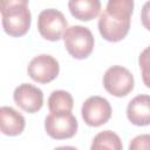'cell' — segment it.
<instances>
[{"instance_id":"1","label":"cell","mask_w":150,"mask_h":150,"mask_svg":"<svg viewBox=\"0 0 150 150\" xmlns=\"http://www.w3.org/2000/svg\"><path fill=\"white\" fill-rule=\"evenodd\" d=\"M132 12L134 0H108L97 23L102 38L109 42L124 39L130 29Z\"/></svg>"},{"instance_id":"2","label":"cell","mask_w":150,"mask_h":150,"mask_svg":"<svg viewBox=\"0 0 150 150\" xmlns=\"http://www.w3.org/2000/svg\"><path fill=\"white\" fill-rule=\"evenodd\" d=\"M62 38L67 52L75 59H87L94 50V36L90 29L87 27H68Z\"/></svg>"},{"instance_id":"3","label":"cell","mask_w":150,"mask_h":150,"mask_svg":"<svg viewBox=\"0 0 150 150\" xmlns=\"http://www.w3.org/2000/svg\"><path fill=\"white\" fill-rule=\"evenodd\" d=\"M1 18L4 30L11 36H22L30 27L32 15L28 5H14L1 9Z\"/></svg>"},{"instance_id":"4","label":"cell","mask_w":150,"mask_h":150,"mask_svg":"<svg viewBox=\"0 0 150 150\" xmlns=\"http://www.w3.org/2000/svg\"><path fill=\"white\" fill-rule=\"evenodd\" d=\"M67 28L68 22L60 11L48 8L39 14L38 29L43 39L49 41H59L63 36Z\"/></svg>"},{"instance_id":"5","label":"cell","mask_w":150,"mask_h":150,"mask_svg":"<svg viewBox=\"0 0 150 150\" xmlns=\"http://www.w3.org/2000/svg\"><path fill=\"white\" fill-rule=\"evenodd\" d=\"M134 84L132 74L122 66L110 67L103 76L104 89L116 97L127 96L134 89Z\"/></svg>"},{"instance_id":"6","label":"cell","mask_w":150,"mask_h":150,"mask_svg":"<svg viewBox=\"0 0 150 150\" xmlns=\"http://www.w3.org/2000/svg\"><path fill=\"white\" fill-rule=\"evenodd\" d=\"M77 127V120L71 112H50L45 120V129L54 139L71 138Z\"/></svg>"},{"instance_id":"7","label":"cell","mask_w":150,"mask_h":150,"mask_svg":"<svg viewBox=\"0 0 150 150\" xmlns=\"http://www.w3.org/2000/svg\"><path fill=\"white\" fill-rule=\"evenodd\" d=\"M82 118L89 127H100L111 117V107L108 100L101 96H90L82 104Z\"/></svg>"},{"instance_id":"8","label":"cell","mask_w":150,"mask_h":150,"mask_svg":"<svg viewBox=\"0 0 150 150\" xmlns=\"http://www.w3.org/2000/svg\"><path fill=\"white\" fill-rule=\"evenodd\" d=\"M60 66L56 59L48 54H41L32 59L27 73L29 77L38 83H48L57 77Z\"/></svg>"},{"instance_id":"9","label":"cell","mask_w":150,"mask_h":150,"mask_svg":"<svg viewBox=\"0 0 150 150\" xmlns=\"http://www.w3.org/2000/svg\"><path fill=\"white\" fill-rule=\"evenodd\" d=\"M14 102L26 112L34 114L39 111L43 105V94L38 87L22 83L15 88L13 93Z\"/></svg>"},{"instance_id":"10","label":"cell","mask_w":150,"mask_h":150,"mask_svg":"<svg viewBox=\"0 0 150 150\" xmlns=\"http://www.w3.org/2000/svg\"><path fill=\"white\" fill-rule=\"evenodd\" d=\"M128 120L137 127L150 124V95L135 96L127 107Z\"/></svg>"},{"instance_id":"11","label":"cell","mask_w":150,"mask_h":150,"mask_svg":"<svg viewBox=\"0 0 150 150\" xmlns=\"http://www.w3.org/2000/svg\"><path fill=\"white\" fill-rule=\"evenodd\" d=\"M26 122L23 116L12 107H1L0 128L1 132L7 136H18L25 129Z\"/></svg>"},{"instance_id":"12","label":"cell","mask_w":150,"mask_h":150,"mask_svg":"<svg viewBox=\"0 0 150 150\" xmlns=\"http://www.w3.org/2000/svg\"><path fill=\"white\" fill-rule=\"evenodd\" d=\"M68 8L70 14L81 21H90L95 19L101 11L100 0H69Z\"/></svg>"},{"instance_id":"13","label":"cell","mask_w":150,"mask_h":150,"mask_svg":"<svg viewBox=\"0 0 150 150\" xmlns=\"http://www.w3.org/2000/svg\"><path fill=\"white\" fill-rule=\"evenodd\" d=\"M73 105V96L66 90H54L48 98V109L50 112H71Z\"/></svg>"},{"instance_id":"14","label":"cell","mask_w":150,"mask_h":150,"mask_svg":"<svg viewBox=\"0 0 150 150\" xmlns=\"http://www.w3.org/2000/svg\"><path fill=\"white\" fill-rule=\"evenodd\" d=\"M122 142L117 134L104 130L100 134H97L91 143V149L100 150V149H109V150H121L122 149Z\"/></svg>"},{"instance_id":"15","label":"cell","mask_w":150,"mask_h":150,"mask_svg":"<svg viewBox=\"0 0 150 150\" xmlns=\"http://www.w3.org/2000/svg\"><path fill=\"white\" fill-rule=\"evenodd\" d=\"M138 63L142 70V80L144 84L150 88V46L141 53L138 57Z\"/></svg>"},{"instance_id":"16","label":"cell","mask_w":150,"mask_h":150,"mask_svg":"<svg viewBox=\"0 0 150 150\" xmlns=\"http://www.w3.org/2000/svg\"><path fill=\"white\" fill-rule=\"evenodd\" d=\"M129 149L130 150H143L150 149V135L145 134V135H138L136 136L129 144Z\"/></svg>"},{"instance_id":"17","label":"cell","mask_w":150,"mask_h":150,"mask_svg":"<svg viewBox=\"0 0 150 150\" xmlns=\"http://www.w3.org/2000/svg\"><path fill=\"white\" fill-rule=\"evenodd\" d=\"M141 20H142V25L144 26V28H146L148 30H150V0L146 1L142 8L141 12Z\"/></svg>"},{"instance_id":"18","label":"cell","mask_w":150,"mask_h":150,"mask_svg":"<svg viewBox=\"0 0 150 150\" xmlns=\"http://www.w3.org/2000/svg\"><path fill=\"white\" fill-rule=\"evenodd\" d=\"M29 0H0V11L14 5H28Z\"/></svg>"}]
</instances>
